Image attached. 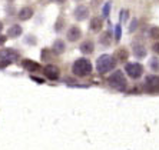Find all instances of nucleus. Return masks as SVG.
Returning a JSON list of instances; mask_svg holds the SVG:
<instances>
[{"mask_svg": "<svg viewBox=\"0 0 159 150\" xmlns=\"http://www.w3.org/2000/svg\"><path fill=\"white\" fill-rule=\"evenodd\" d=\"M72 72H73L75 76L86 77L92 72V64H90V62H89L88 59H83V57L78 59L73 63V66H72Z\"/></svg>", "mask_w": 159, "mask_h": 150, "instance_id": "nucleus-1", "label": "nucleus"}, {"mask_svg": "<svg viewBox=\"0 0 159 150\" xmlns=\"http://www.w3.org/2000/svg\"><path fill=\"white\" fill-rule=\"evenodd\" d=\"M115 63L116 60L111 55H102L96 60V69L99 73H107L115 69Z\"/></svg>", "mask_w": 159, "mask_h": 150, "instance_id": "nucleus-2", "label": "nucleus"}, {"mask_svg": "<svg viewBox=\"0 0 159 150\" xmlns=\"http://www.w3.org/2000/svg\"><path fill=\"white\" fill-rule=\"evenodd\" d=\"M107 83L116 90H125L126 89V79L120 70H116L115 73H112L107 79Z\"/></svg>", "mask_w": 159, "mask_h": 150, "instance_id": "nucleus-3", "label": "nucleus"}, {"mask_svg": "<svg viewBox=\"0 0 159 150\" xmlns=\"http://www.w3.org/2000/svg\"><path fill=\"white\" fill-rule=\"evenodd\" d=\"M125 70L128 76L132 77V79H139L143 73V66L141 63H128L125 66Z\"/></svg>", "mask_w": 159, "mask_h": 150, "instance_id": "nucleus-4", "label": "nucleus"}, {"mask_svg": "<svg viewBox=\"0 0 159 150\" xmlns=\"http://www.w3.org/2000/svg\"><path fill=\"white\" fill-rule=\"evenodd\" d=\"M143 89L149 93L159 92V77L158 76H148L146 79H145Z\"/></svg>", "mask_w": 159, "mask_h": 150, "instance_id": "nucleus-5", "label": "nucleus"}, {"mask_svg": "<svg viewBox=\"0 0 159 150\" xmlns=\"http://www.w3.org/2000/svg\"><path fill=\"white\" fill-rule=\"evenodd\" d=\"M0 60L7 62L10 64L11 62L19 60V53L16 50H13V49H3V50H0Z\"/></svg>", "mask_w": 159, "mask_h": 150, "instance_id": "nucleus-6", "label": "nucleus"}, {"mask_svg": "<svg viewBox=\"0 0 159 150\" xmlns=\"http://www.w3.org/2000/svg\"><path fill=\"white\" fill-rule=\"evenodd\" d=\"M44 72V76L48 77V79H50V80H56V79H59V67L53 66V64H48V66L43 69Z\"/></svg>", "mask_w": 159, "mask_h": 150, "instance_id": "nucleus-7", "label": "nucleus"}, {"mask_svg": "<svg viewBox=\"0 0 159 150\" xmlns=\"http://www.w3.org/2000/svg\"><path fill=\"white\" fill-rule=\"evenodd\" d=\"M80 36H82V32H80V29H79L78 26H72L70 29L67 30V39H69L70 42L79 40Z\"/></svg>", "mask_w": 159, "mask_h": 150, "instance_id": "nucleus-8", "label": "nucleus"}, {"mask_svg": "<svg viewBox=\"0 0 159 150\" xmlns=\"http://www.w3.org/2000/svg\"><path fill=\"white\" fill-rule=\"evenodd\" d=\"M88 16H89V9L86 6H78L75 9V17L78 20H85V19H88Z\"/></svg>", "mask_w": 159, "mask_h": 150, "instance_id": "nucleus-9", "label": "nucleus"}, {"mask_svg": "<svg viewBox=\"0 0 159 150\" xmlns=\"http://www.w3.org/2000/svg\"><path fill=\"white\" fill-rule=\"evenodd\" d=\"M22 66H23V69H26L27 72H37V70L40 69V64H39V63L33 62V60H29V59L23 60Z\"/></svg>", "mask_w": 159, "mask_h": 150, "instance_id": "nucleus-10", "label": "nucleus"}, {"mask_svg": "<svg viewBox=\"0 0 159 150\" xmlns=\"http://www.w3.org/2000/svg\"><path fill=\"white\" fill-rule=\"evenodd\" d=\"M93 49H95V46H93V42H90V40H86L80 44V51L82 53H85V55H90V53H93Z\"/></svg>", "mask_w": 159, "mask_h": 150, "instance_id": "nucleus-11", "label": "nucleus"}, {"mask_svg": "<svg viewBox=\"0 0 159 150\" xmlns=\"http://www.w3.org/2000/svg\"><path fill=\"white\" fill-rule=\"evenodd\" d=\"M32 16H33V9L32 7H23L19 11V19L20 20H29Z\"/></svg>", "mask_w": 159, "mask_h": 150, "instance_id": "nucleus-12", "label": "nucleus"}, {"mask_svg": "<svg viewBox=\"0 0 159 150\" xmlns=\"http://www.w3.org/2000/svg\"><path fill=\"white\" fill-rule=\"evenodd\" d=\"M102 26H103V22H102L100 17H93L92 20H90V30H92V32H99V30H102Z\"/></svg>", "mask_w": 159, "mask_h": 150, "instance_id": "nucleus-13", "label": "nucleus"}, {"mask_svg": "<svg viewBox=\"0 0 159 150\" xmlns=\"http://www.w3.org/2000/svg\"><path fill=\"white\" fill-rule=\"evenodd\" d=\"M128 57H129V53H128V50L126 49H118L116 50V55H115V59L118 60V62H126L128 60Z\"/></svg>", "mask_w": 159, "mask_h": 150, "instance_id": "nucleus-14", "label": "nucleus"}, {"mask_svg": "<svg viewBox=\"0 0 159 150\" xmlns=\"http://www.w3.org/2000/svg\"><path fill=\"white\" fill-rule=\"evenodd\" d=\"M65 49H66V46H65V42H62V40H56L55 43H53L52 50L55 51L56 55H62L63 51H65Z\"/></svg>", "mask_w": 159, "mask_h": 150, "instance_id": "nucleus-15", "label": "nucleus"}, {"mask_svg": "<svg viewBox=\"0 0 159 150\" xmlns=\"http://www.w3.org/2000/svg\"><path fill=\"white\" fill-rule=\"evenodd\" d=\"M133 53H135L136 57H145V56H146V49H145L142 44L135 43L133 44Z\"/></svg>", "mask_w": 159, "mask_h": 150, "instance_id": "nucleus-16", "label": "nucleus"}, {"mask_svg": "<svg viewBox=\"0 0 159 150\" xmlns=\"http://www.w3.org/2000/svg\"><path fill=\"white\" fill-rule=\"evenodd\" d=\"M22 34V27L19 24H13L10 29L7 30V36L9 37H19Z\"/></svg>", "mask_w": 159, "mask_h": 150, "instance_id": "nucleus-17", "label": "nucleus"}, {"mask_svg": "<svg viewBox=\"0 0 159 150\" xmlns=\"http://www.w3.org/2000/svg\"><path fill=\"white\" fill-rule=\"evenodd\" d=\"M100 43L105 44V46H109V43H111V33H109V32H106L105 34H102V37H100Z\"/></svg>", "mask_w": 159, "mask_h": 150, "instance_id": "nucleus-18", "label": "nucleus"}, {"mask_svg": "<svg viewBox=\"0 0 159 150\" xmlns=\"http://www.w3.org/2000/svg\"><path fill=\"white\" fill-rule=\"evenodd\" d=\"M149 34H151L152 39H159V27H158V26L152 27L151 32H149Z\"/></svg>", "mask_w": 159, "mask_h": 150, "instance_id": "nucleus-19", "label": "nucleus"}, {"mask_svg": "<svg viewBox=\"0 0 159 150\" xmlns=\"http://www.w3.org/2000/svg\"><path fill=\"white\" fill-rule=\"evenodd\" d=\"M149 66H151V69H153V70H159V59H151Z\"/></svg>", "mask_w": 159, "mask_h": 150, "instance_id": "nucleus-20", "label": "nucleus"}, {"mask_svg": "<svg viewBox=\"0 0 159 150\" xmlns=\"http://www.w3.org/2000/svg\"><path fill=\"white\" fill-rule=\"evenodd\" d=\"M115 36H116V40H119V39H120V26H116Z\"/></svg>", "mask_w": 159, "mask_h": 150, "instance_id": "nucleus-21", "label": "nucleus"}, {"mask_svg": "<svg viewBox=\"0 0 159 150\" xmlns=\"http://www.w3.org/2000/svg\"><path fill=\"white\" fill-rule=\"evenodd\" d=\"M152 49H153V51H155L156 55H159V43H155V44H153V47H152Z\"/></svg>", "mask_w": 159, "mask_h": 150, "instance_id": "nucleus-22", "label": "nucleus"}, {"mask_svg": "<svg viewBox=\"0 0 159 150\" xmlns=\"http://www.w3.org/2000/svg\"><path fill=\"white\" fill-rule=\"evenodd\" d=\"M109 6H111V3H107L106 9H103V15H107V13H109Z\"/></svg>", "mask_w": 159, "mask_h": 150, "instance_id": "nucleus-23", "label": "nucleus"}, {"mask_svg": "<svg viewBox=\"0 0 159 150\" xmlns=\"http://www.w3.org/2000/svg\"><path fill=\"white\" fill-rule=\"evenodd\" d=\"M135 27H136V20H133V22H132V26H130V32H133V30H135Z\"/></svg>", "mask_w": 159, "mask_h": 150, "instance_id": "nucleus-24", "label": "nucleus"}, {"mask_svg": "<svg viewBox=\"0 0 159 150\" xmlns=\"http://www.w3.org/2000/svg\"><path fill=\"white\" fill-rule=\"evenodd\" d=\"M32 79H33L34 82H37V83H43V80H42V79H37V77H32Z\"/></svg>", "mask_w": 159, "mask_h": 150, "instance_id": "nucleus-25", "label": "nucleus"}, {"mask_svg": "<svg viewBox=\"0 0 159 150\" xmlns=\"http://www.w3.org/2000/svg\"><path fill=\"white\" fill-rule=\"evenodd\" d=\"M4 42H6V37H4V36H0V44H3Z\"/></svg>", "mask_w": 159, "mask_h": 150, "instance_id": "nucleus-26", "label": "nucleus"}, {"mask_svg": "<svg viewBox=\"0 0 159 150\" xmlns=\"http://www.w3.org/2000/svg\"><path fill=\"white\" fill-rule=\"evenodd\" d=\"M2 30H3V23L0 22V32H2Z\"/></svg>", "mask_w": 159, "mask_h": 150, "instance_id": "nucleus-27", "label": "nucleus"}, {"mask_svg": "<svg viewBox=\"0 0 159 150\" xmlns=\"http://www.w3.org/2000/svg\"><path fill=\"white\" fill-rule=\"evenodd\" d=\"M55 2H57V3H63L65 0H55Z\"/></svg>", "mask_w": 159, "mask_h": 150, "instance_id": "nucleus-28", "label": "nucleus"}]
</instances>
